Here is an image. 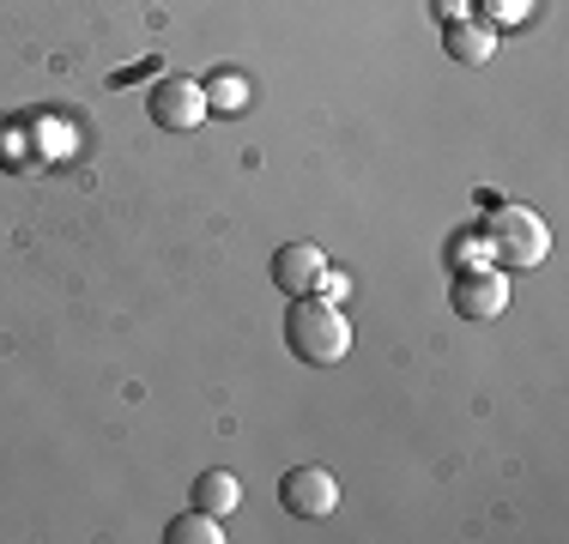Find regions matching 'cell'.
<instances>
[{
    "label": "cell",
    "instance_id": "obj_5",
    "mask_svg": "<svg viewBox=\"0 0 569 544\" xmlns=\"http://www.w3.org/2000/svg\"><path fill=\"white\" fill-rule=\"evenodd\" d=\"M279 502L297 514V521H328V514L340 508V484H333V472H321V466H291L279 478Z\"/></svg>",
    "mask_w": 569,
    "mask_h": 544
},
{
    "label": "cell",
    "instance_id": "obj_14",
    "mask_svg": "<svg viewBox=\"0 0 569 544\" xmlns=\"http://www.w3.org/2000/svg\"><path fill=\"white\" fill-rule=\"evenodd\" d=\"M527 12V0H497V19H521Z\"/></svg>",
    "mask_w": 569,
    "mask_h": 544
},
{
    "label": "cell",
    "instance_id": "obj_12",
    "mask_svg": "<svg viewBox=\"0 0 569 544\" xmlns=\"http://www.w3.org/2000/svg\"><path fill=\"white\" fill-rule=\"evenodd\" d=\"M346 291H351V279H346V272H321L316 296H328V303H346Z\"/></svg>",
    "mask_w": 569,
    "mask_h": 544
},
{
    "label": "cell",
    "instance_id": "obj_10",
    "mask_svg": "<svg viewBox=\"0 0 569 544\" xmlns=\"http://www.w3.org/2000/svg\"><path fill=\"white\" fill-rule=\"evenodd\" d=\"M207 109H219V115H237L242 103H249V79H237V73H219V79H207Z\"/></svg>",
    "mask_w": 569,
    "mask_h": 544
},
{
    "label": "cell",
    "instance_id": "obj_3",
    "mask_svg": "<svg viewBox=\"0 0 569 544\" xmlns=\"http://www.w3.org/2000/svg\"><path fill=\"white\" fill-rule=\"evenodd\" d=\"M146 115L158 121L164 133H194L200 121H207V91L194 85V79H158L152 91H146Z\"/></svg>",
    "mask_w": 569,
    "mask_h": 544
},
{
    "label": "cell",
    "instance_id": "obj_4",
    "mask_svg": "<svg viewBox=\"0 0 569 544\" xmlns=\"http://www.w3.org/2000/svg\"><path fill=\"white\" fill-rule=\"evenodd\" d=\"M449 303H455L460 321H497V315L509 309V279H503L491 261H485V266H467V272H455Z\"/></svg>",
    "mask_w": 569,
    "mask_h": 544
},
{
    "label": "cell",
    "instance_id": "obj_9",
    "mask_svg": "<svg viewBox=\"0 0 569 544\" xmlns=\"http://www.w3.org/2000/svg\"><path fill=\"white\" fill-rule=\"evenodd\" d=\"M164 544H224V526H219V514L188 508V514H176V521L164 526Z\"/></svg>",
    "mask_w": 569,
    "mask_h": 544
},
{
    "label": "cell",
    "instance_id": "obj_2",
    "mask_svg": "<svg viewBox=\"0 0 569 544\" xmlns=\"http://www.w3.org/2000/svg\"><path fill=\"white\" fill-rule=\"evenodd\" d=\"M479 236L491 242V261H503V266H539L551 254L546 218L527 212V206H491V212H485Z\"/></svg>",
    "mask_w": 569,
    "mask_h": 544
},
{
    "label": "cell",
    "instance_id": "obj_1",
    "mask_svg": "<svg viewBox=\"0 0 569 544\" xmlns=\"http://www.w3.org/2000/svg\"><path fill=\"white\" fill-rule=\"evenodd\" d=\"M284 345L303 363H316V370L340 363L351 351V326L340 315V303H328V296H291V309H284Z\"/></svg>",
    "mask_w": 569,
    "mask_h": 544
},
{
    "label": "cell",
    "instance_id": "obj_13",
    "mask_svg": "<svg viewBox=\"0 0 569 544\" xmlns=\"http://www.w3.org/2000/svg\"><path fill=\"white\" fill-rule=\"evenodd\" d=\"M437 19H442V24H455V19H472V7H467V0H437Z\"/></svg>",
    "mask_w": 569,
    "mask_h": 544
},
{
    "label": "cell",
    "instance_id": "obj_11",
    "mask_svg": "<svg viewBox=\"0 0 569 544\" xmlns=\"http://www.w3.org/2000/svg\"><path fill=\"white\" fill-rule=\"evenodd\" d=\"M491 261V242L479 236V230H467V236H455V272H467V266H485Z\"/></svg>",
    "mask_w": 569,
    "mask_h": 544
},
{
    "label": "cell",
    "instance_id": "obj_7",
    "mask_svg": "<svg viewBox=\"0 0 569 544\" xmlns=\"http://www.w3.org/2000/svg\"><path fill=\"white\" fill-rule=\"evenodd\" d=\"M442 43H449L460 67H485L497 54V31L485 19H455V24H442Z\"/></svg>",
    "mask_w": 569,
    "mask_h": 544
},
{
    "label": "cell",
    "instance_id": "obj_8",
    "mask_svg": "<svg viewBox=\"0 0 569 544\" xmlns=\"http://www.w3.org/2000/svg\"><path fill=\"white\" fill-rule=\"evenodd\" d=\"M237 502H242V484L230 478V472H200V478H194V508H207V514H219V521H224Z\"/></svg>",
    "mask_w": 569,
    "mask_h": 544
},
{
    "label": "cell",
    "instance_id": "obj_6",
    "mask_svg": "<svg viewBox=\"0 0 569 544\" xmlns=\"http://www.w3.org/2000/svg\"><path fill=\"white\" fill-rule=\"evenodd\" d=\"M321 272H328V254H321L316 242H284L273 254V284L284 296H316Z\"/></svg>",
    "mask_w": 569,
    "mask_h": 544
}]
</instances>
